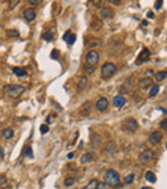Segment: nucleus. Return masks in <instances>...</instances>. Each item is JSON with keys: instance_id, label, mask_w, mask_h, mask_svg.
Listing matches in <instances>:
<instances>
[{"instance_id": "obj_1", "label": "nucleus", "mask_w": 167, "mask_h": 189, "mask_svg": "<svg viewBox=\"0 0 167 189\" xmlns=\"http://www.w3.org/2000/svg\"><path fill=\"white\" fill-rule=\"evenodd\" d=\"M104 181H106V184L108 187H117L120 184V174L117 171H114V170H107L106 174H104Z\"/></svg>"}, {"instance_id": "obj_32", "label": "nucleus", "mask_w": 167, "mask_h": 189, "mask_svg": "<svg viewBox=\"0 0 167 189\" xmlns=\"http://www.w3.org/2000/svg\"><path fill=\"white\" fill-rule=\"evenodd\" d=\"M50 57H52V59H57L58 57H59V50H57V49H54L52 54H50Z\"/></svg>"}, {"instance_id": "obj_18", "label": "nucleus", "mask_w": 167, "mask_h": 189, "mask_svg": "<svg viewBox=\"0 0 167 189\" xmlns=\"http://www.w3.org/2000/svg\"><path fill=\"white\" fill-rule=\"evenodd\" d=\"M13 135H14V131H13V129H10V127H7V129H4L1 131V136L4 139H12Z\"/></svg>"}, {"instance_id": "obj_16", "label": "nucleus", "mask_w": 167, "mask_h": 189, "mask_svg": "<svg viewBox=\"0 0 167 189\" xmlns=\"http://www.w3.org/2000/svg\"><path fill=\"white\" fill-rule=\"evenodd\" d=\"M102 26H103V23H102V21H100L99 18H93V21H91V28L93 30H94V31H100Z\"/></svg>"}, {"instance_id": "obj_36", "label": "nucleus", "mask_w": 167, "mask_h": 189, "mask_svg": "<svg viewBox=\"0 0 167 189\" xmlns=\"http://www.w3.org/2000/svg\"><path fill=\"white\" fill-rule=\"evenodd\" d=\"M69 36H71V31H66L64 35H63V40H64V41H67Z\"/></svg>"}, {"instance_id": "obj_40", "label": "nucleus", "mask_w": 167, "mask_h": 189, "mask_svg": "<svg viewBox=\"0 0 167 189\" xmlns=\"http://www.w3.org/2000/svg\"><path fill=\"white\" fill-rule=\"evenodd\" d=\"M40 1L39 0H28V4H31V5H35V4H39Z\"/></svg>"}, {"instance_id": "obj_31", "label": "nucleus", "mask_w": 167, "mask_h": 189, "mask_svg": "<svg viewBox=\"0 0 167 189\" xmlns=\"http://www.w3.org/2000/svg\"><path fill=\"white\" fill-rule=\"evenodd\" d=\"M75 41H76V35L71 34V36H69L68 40H67V44L68 45H73V44H75Z\"/></svg>"}, {"instance_id": "obj_30", "label": "nucleus", "mask_w": 167, "mask_h": 189, "mask_svg": "<svg viewBox=\"0 0 167 189\" xmlns=\"http://www.w3.org/2000/svg\"><path fill=\"white\" fill-rule=\"evenodd\" d=\"M42 39L46 40V41H52L54 37H53V34L52 32H45L44 35H42Z\"/></svg>"}, {"instance_id": "obj_27", "label": "nucleus", "mask_w": 167, "mask_h": 189, "mask_svg": "<svg viewBox=\"0 0 167 189\" xmlns=\"http://www.w3.org/2000/svg\"><path fill=\"white\" fill-rule=\"evenodd\" d=\"M63 184H64V187H72L73 184H75V177H71V176H68V177H66L64 181H63Z\"/></svg>"}, {"instance_id": "obj_10", "label": "nucleus", "mask_w": 167, "mask_h": 189, "mask_svg": "<svg viewBox=\"0 0 167 189\" xmlns=\"http://www.w3.org/2000/svg\"><path fill=\"white\" fill-rule=\"evenodd\" d=\"M23 15H25V19L26 21H34L35 17H36V12H35V9H32V8H27V9H25V12H23Z\"/></svg>"}, {"instance_id": "obj_38", "label": "nucleus", "mask_w": 167, "mask_h": 189, "mask_svg": "<svg viewBox=\"0 0 167 189\" xmlns=\"http://www.w3.org/2000/svg\"><path fill=\"white\" fill-rule=\"evenodd\" d=\"M7 183V177L4 175H0V185H4Z\"/></svg>"}, {"instance_id": "obj_6", "label": "nucleus", "mask_w": 167, "mask_h": 189, "mask_svg": "<svg viewBox=\"0 0 167 189\" xmlns=\"http://www.w3.org/2000/svg\"><path fill=\"white\" fill-rule=\"evenodd\" d=\"M108 106H109V102H108V99L104 98V96H100V98L96 100V103H95V108L98 111H100V112L106 111L108 108Z\"/></svg>"}, {"instance_id": "obj_41", "label": "nucleus", "mask_w": 167, "mask_h": 189, "mask_svg": "<svg viewBox=\"0 0 167 189\" xmlns=\"http://www.w3.org/2000/svg\"><path fill=\"white\" fill-rule=\"evenodd\" d=\"M111 4H116V5H118V4H121V1L120 0H109Z\"/></svg>"}, {"instance_id": "obj_11", "label": "nucleus", "mask_w": 167, "mask_h": 189, "mask_svg": "<svg viewBox=\"0 0 167 189\" xmlns=\"http://www.w3.org/2000/svg\"><path fill=\"white\" fill-rule=\"evenodd\" d=\"M153 158V152L150 149H147V150H144L140 156H139V160H140L141 162H149L150 160Z\"/></svg>"}, {"instance_id": "obj_22", "label": "nucleus", "mask_w": 167, "mask_h": 189, "mask_svg": "<svg viewBox=\"0 0 167 189\" xmlns=\"http://www.w3.org/2000/svg\"><path fill=\"white\" fill-rule=\"evenodd\" d=\"M114 149H116V144H114L113 142H109V143L107 144L106 149H104V153L109 154V153H112V152H114Z\"/></svg>"}, {"instance_id": "obj_29", "label": "nucleus", "mask_w": 167, "mask_h": 189, "mask_svg": "<svg viewBox=\"0 0 167 189\" xmlns=\"http://www.w3.org/2000/svg\"><path fill=\"white\" fill-rule=\"evenodd\" d=\"M7 36H12V37H18L19 32L17 30H7Z\"/></svg>"}, {"instance_id": "obj_3", "label": "nucleus", "mask_w": 167, "mask_h": 189, "mask_svg": "<svg viewBox=\"0 0 167 189\" xmlns=\"http://www.w3.org/2000/svg\"><path fill=\"white\" fill-rule=\"evenodd\" d=\"M116 73V66L112 62H106L102 67V76L103 79H109Z\"/></svg>"}, {"instance_id": "obj_43", "label": "nucleus", "mask_w": 167, "mask_h": 189, "mask_svg": "<svg viewBox=\"0 0 167 189\" xmlns=\"http://www.w3.org/2000/svg\"><path fill=\"white\" fill-rule=\"evenodd\" d=\"M147 15H148V18H154V13H153V12H148V14H147Z\"/></svg>"}, {"instance_id": "obj_44", "label": "nucleus", "mask_w": 167, "mask_h": 189, "mask_svg": "<svg viewBox=\"0 0 167 189\" xmlns=\"http://www.w3.org/2000/svg\"><path fill=\"white\" fill-rule=\"evenodd\" d=\"M50 118H52V116H49V117L46 118V125H49V123H50V121H52V120H50Z\"/></svg>"}, {"instance_id": "obj_26", "label": "nucleus", "mask_w": 167, "mask_h": 189, "mask_svg": "<svg viewBox=\"0 0 167 189\" xmlns=\"http://www.w3.org/2000/svg\"><path fill=\"white\" fill-rule=\"evenodd\" d=\"M158 93H160V86H158V85H154V86H152V89H150V91H149V98H154Z\"/></svg>"}, {"instance_id": "obj_8", "label": "nucleus", "mask_w": 167, "mask_h": 189, "mask_svg": "<svg viewBox=\"0 0 167 189\" xmlns=\"http://www.w3.org/2000/svg\"><path fill=\"white\" fill-rule=\"evenodd\" d=\"M149 57H150V52H149V49H147V48H144L140 52V54L138 55V59H136V62L135 63L136 64H141V63H144V62H147L149 59Z\"/></svg>"}, {"instance_id": "obj_15", "label": "nucleus", "mask_w": 167, "mask_h": 189, "mask_svg": "<svg viewBox=\"0 0 167 189\" xmlns=\"http://www.w3.org/2000/svg\"><path fill=\"white\" fill-rule=\"evenodd\" d=\"M86 84H88V77H86V76L80 77L79 82H77V90H79V91H82L84 89L86 88Z\"/></svg>"}, {"instance_id": "obj_12", "label": "nucleus", "mask_w": 167, "mask_h": 189, "mask_svg": "<svg viewBox=\"0 0 167 189\" xmlns=\"http://www.w3.org/2000/svg\"><path fill=\"white\" fill-rule=\"evenodd\" d=\"M126 104V98L123 95H117L113 98V106L114 107H123Z\"/></svg>"}, {"instance_id": "obj_35", "label": "nucleus", "mask_w": 167, "mask_h": 189, "mask_svg": "<svg viewBox=\"0 0 167 189\" xmlns=\"http://www.w3.org/2000/svg\"><path fill=\"white\" fill-rule=\"evenodd\" d=\"M162 4H163V1H162V0H160V1H156V3H154V8H156V9H161Z\"/></svg>"}, {"instance_id": "obj_34", "label": "nucleus", "mask_w": 167, "mask_h": 189, "mask_svg": "<svg viewBox=\"0 0 167 189\" xmlns=\"http://www.w3.org/2000/svg\"><path fill=\"white\" fill-rule=\"evenodd\" d=\"M160 126H161V129L163 130V131H167V118H165L163 121L161 122V125H160Z\"/></svg>"}, {"instance_id": "obj_25", "label": "nucleus", "mask_w": 167, "mask_h": 189, "mask_svg": "<svg viewBox=\"0 0 167 189\" xmlns=\"http://www.w3.org/2000/svg\"><path fill=\"white\" fill-rule=\"evenodd\" d=\"M134 179H135L134 174H129V175H126L125 177H123V184H125V185H130L134 181Z\"/></svg>"}, {"instance_id": "obj_4", "label": "nucleus", "mask_w": 167, "mask_h": 189, "mask_svg": "<svg viewBox=\"0 0 167 189\" xmlns=\"http://www.w3.org/2000/svg\"><path fill=\"white\" fill-rule=\"evenodd\" d=\"M122 126L125 127V129H126L127 131H131V133H135V131H136V130L139 129L138 121H136V120H135V118H131V117L126 118L125 121H123Z\"/></svg>"}, {"instance_id": "obj_28", "label": "nucleus", "mask_w": 167, "mask_h": 189, "mask_svg": "<svg viewBox=\"0 0 167 189\" xmlns=\"http://www.w3.org/2000/svg\"><path fill=\"white\" fill-rule=\"evenodd\" d=\"M84 71H85L86 75H91V73L95 71V67H93V66H90V64H85L84 66Z\"/></svg>"}, {"instance_id": "obj_17", "label": "nucleus", "mask_w": 167, "mask_h": 189, "mask_svg": "<svg viewBox=\"0 0 167 189\" xmlns=\"http://www.w3.org/2000/svg\"><path fill=\"white\" fill-rule=\"evenodd\" d=\"M13 73L18 77H25L27 76V71L23 67H13Z\"/></svg>"}, {"instance_id": "obj_48", "label": "nucleus", "mask_w": 167, "mask_h": 189, "mask_svg": "<svg viewBox=\"0 0 167 189\" xmlns=\"http://www.w3.org/2000/svg\"><path fill=\"white\" fill-rule=\"evenodd\" d=\"M140 189H152L150 187H143V188H140Z\"/></svg>"}, {"instance_id": "obj_7", "label": "nucleus", "mask_w": 167, "mask_h": 189, "mask_svg": "<svg viewBox=\"0 0 167 189\" xmlns=\"http://www.w3.org/2000/svg\"><path fill=\"white\" fill-rule=\"evenodd\" d=\"M162 139H163V135H162L161 131H153V133L149 135V143L150 144H154V145L160 144Z\"/></svg>"}, {"instance_id": "obj_14", "label": "nucleus", "mask_w": 167, "mask_h": 189, "mask_svg": "<svg viewBox=\"0 0 167 189\" xmlns=\"http://www.w3.org/2000/svg\"><path fill=\"white\" fill-rule=\"evenodd\" d=\"M91 108H93L91 102H85L82 106H81V113H82V116H88L89 113H90Z\"/></svg>"}, {"instance_id": "obj_39", "label": "nucleus", "mask_w": 167, "mask_h": 189, "mask_svg": "<svg viewBox=\"0 0 167 189\" xmlns=\"http://www.w3.org/2000/svg\"><path fill=\"white\" fill-rule=\"evenodd\" d=\"M93 4H94V7H100L103 4V1H102V0H94Z\"/></svg>"}, {"instance_id": "obj_46", "label": "nucleus", "mask_w": 167, "mask_h": 189, "mask_svg": "<svg viewBox=\"0 0 167 189\" xmlns=\"http://www.w3.org/2000/svg\"><path fill=\"white\" fill-rule=\"evenodd\" d=\"M10 4H12V5H10V8H14V7H15V4H18V1H12Z\"/></svg>"}, {"instance_id": "obj_19", "label": "nucleus", "mask_w": 167, "mask_h": 189, "mask_svg": "<svg viewBox=\"0 0 167 189\" xmlns=\"http://www.w3.org/2000/svg\"><path fill=\"white\" fill-rule=\"evenodd\" d=\"M93 160H94V156H93L91 153H85V154L81 156L80 162L81 163H89V162H91Z\"/></svg>"}, {"instance_id": "obj_2", "label": "nucleus", "mask_w": 167, "mask_h": 189, "mask_svg": "<svg viewBox=\"0 0 167 189\" xmlns=\"http://www.w3.org/2000/svg\"><path fill=\"white\" fill-rule=\"evenodd\" d=\"M3 91L4 94L9 98H17L21 94H23L25 91V88L21 86V85H5L3 88Z\"/></svg>"}, {"instance_id": "obj_23", "label": "nucleus", "mask_w": 167, "mask_h": 189, "mask_svg": "<svg viewBox=\"0 0 167 189\" xmlns=\"http://www.w3.org/2000/svg\"><path fill=\"white\" fill-rule=\"evenodd\" d=\"M166 76H167L166 71H158L156 75H154V79H156L157 81H163L166 79Z\"/></svg>"}, {"instance_id": "obj_47", "label": "nucleus", "mask_w": 167, "mask_h": 189, "mask_svg": "<svg viewBox=\"0 0 167 189\" xmlns=\"http://www.w3.org/2000/svg\"><path fill=\"white\" fill-rule=\"evenodd\" d=\"M143 26H148V22H147V21H143Z\"/></svg>"}, {"instance_id": "obj_45", "label": "nucleus", "mask_w": 167, "mask_h": 189, "mask_svg": "<svg viewBox=\"0 0 167 189\" xmlns=\"http://www.w3.org/2000/svg\"><path fill=\"white\" fill-rule=\"evenodd\" d=\"M67 157H68V158H73V157H75V153H73V152H72V153H68Z\"/></svg>"}, {"instance_id": "obj_21", "label": "nucleus", "mask_w": 167, "mask_h": 189, "mask_svg": "<svg viewBox=\"0 0 167 189\" xmlns=\"http://www.w3.org/2000/svg\"><path fill=\"white\" fill-rule=\"evenodd\" d=\"M98 185H99V181L96 179H93V180L89 181L88 185H85L82 189H96V188H98Z\"/></svg>"}, {"instance_id": "obj_5", "label": "nucleus", "mask_w": 167, "mask_h": 189, "mask_svg": "<svg viewBox=\"0 0 167 189\" xmlns=\"http://www.w3.org/2000/svg\"><path fill=\"white\" fill-rule=\"evenodd\" d=\"M99 62V53L95 52V50H90L86 54V64H90L94 67L95 64H98Z\"/></svg>"}, {"instance_id": "obj_20", "label": "nucleus", "mask_w": 167, "mask_h": 189, "mask_svg": "<svg viewBox=\"0 0 167 189\" xmlns=\"http://www.w3.org/2000/svg\"><path fill=\"white\" fill-rule=\"evenodd\" d=\"M103 41L100 40V39H93L88 42V46H90V48H99V46H102Z\"/></svg>"}, {"instance_id": "obj_13", "label": "nucleus", "mask_w": 167, "mask_h": 189, "mask_svg": "<svg viewBox=\"0 0 167 189\" xmlns=\"http://www.w3.org/2000/svg\"><path fill=\"white\" fill-rule=\"evenodd\" d=\"M152 84H153V79H152V77H143V79L139 81V86H140L141 89H147L148 86H150Z\"/></svg>"}, {"instance_id": "obj_9", "label": "nucleus", "mask_w": 167, "mask_h": 189, "mask_svg": "<svg viewBox=\"0 0 167 189\" xmlns=\"http://www.w3.org/2000/svg\"><path fill=\"white\" fill-rule=\"evenodd\" d=\"M113 15H114V12L111 7H104L100 10V18H103V19H108V18L113 17Z\"/></svg>"}, {"instance_id": "obj_49", "label": "nucleus", "mask_w": 167, "mask_h": 189, "mask_svg": "<svg viewBox=\"0 0 167 189\" xmlns=\"http://www.w3.org/2000/svg\"><path fill=\"white\" fill-rule=\"evenodd\" d=\"M166 149H167V143H166Z\"/></svg>"}, {"instance_id": "obj_33", "label": "nucleus", "mask_w": 167, "mask_h": 189, "mask_svg": "<svg viewBox=\"0 0 167 189\" xmlns=\"http://www.w3.org/2000/svg\"><path fill=\"white\" fill-rule=\"evenodd\" d=\"M48 131H49V127H48V125H46V123H45V125H41V126H40V133H41V134H46Z\"/></svg>"}, {"instance_id": "obj_24", "label": "nucleus", "mask_w": 167, "mask_h": 189, "mask_svg": "<svg viewBox=\"0 0 167 189\" xmlns=\"http://www.w3.org/2000/svg\"><path fill=\"white\" fill-rule=\"evenodd\" d=\"M145 179L148 180V181H150V183H156L157 177H156V175H154V172L147 171V172H145Z\"/></svg>"}, {"instance_id": "obj_37", "label": "nucleus", "mask_w": 167, "mask_h": 189, "mask_svg": "<svg viewBox=\"0 0 167 189\" xmlns=\"http://www.w3.org/2000/svg\"><path fill=\"white\" fill-rule=\"evenodd\" d=\"M96 189H108V185L106 183H99V185H98V188H96Z\"/></svg>"}, {"instance_id": "obj_42", "label": "nucleus", "mask_w": 167, "mask_h": 189, "mask_svg": "<svg viewBox=\"0 0 167 189\" xmlns=\"http://www.w3.org/2000/svg\"><path fill=\"white\" fill-rule=\"evenodd\" d=\"M116 189H125V184H118L117 187H114Z\"/></svg>"}]
</instances>
